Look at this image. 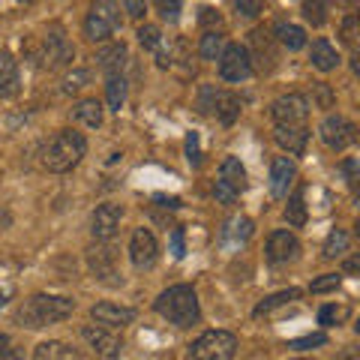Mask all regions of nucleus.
Segmentation results:
<instances>
[{
    "mask_svg": "<svg viewBox=\"0 0 360 360\" xmlns=\"http://www.w3.org/2000/svg\"><path fill=\"white\" fill-rule=\"evenodd\" d=\"M153 309L162 315L165 321H172L174 328H193L201 319L198 295L193 285H172L165 288L160 297L153 300Z\"/></svg>",
    "mask_w": 360,
    "mask_h": 360,
    "instance_id": "1",
    "label": "nucleus"
},
{
    "mask_svg": "<svg viewBox=\"0 0 360 360\" xmlns=\"http://www.w3.org/2000/svg\"><path fill=\"white\" fill-rule=\"evenodd\" d=\"M72 309H75L72 297H63V295H33L25 307L18 309V321H21V328L39 330V328H49V324H58L63 319H70Z\"/></svg>",
    "mask_w": 360,
    "mask_h": 360,
    "instance_id": "2",
    "label": "nucleus"
},
{
    "mask_svg": "<svg viewBox=\"0 0 360 360\" xmlns=\"http://www.w3.org/2000/svg\"><path fill=\"white\" fill-rule=\"evenodd\" d=\"M87 153V139L75 129H60L54 139L45 144L42 150V165L54 174H66L82 162V156Z\"/></svg>",
    "mask_w": 360,
    "mask_h": 360,
    "instance_id": "3",
    "label": "nucleus"
},
{
    "mask_svg": "<svg viewBox=\"0 0 360 360\" xmlns=\"http://www.w3.org/2000/svg\"><path fill=\"white\" fill-rule=\"evenodd\" d=\"M117 27H120V9L115 6V0H94L84 18V37L90 42H105Z\"/></svg>",
    "mask_w": 360,
    "mask_h": 360,
    "instance_id": "4",
    "label": "nucleus"
},
{
    "mask_svg": "<svg viewBox=\"0 0 360 360\" xmlns=\"http://www.w3.org/2000/svg\"><path fill=\"white\" fill-rule=\"evenodd\" d=\"M238 354V340L229 330H207L189 345V360H231Z\"/></svg>",
    "mask_w": 360,
    "mask_h": 360,
    "instance_id": "5",
    "label": "nucleus"
},
{
    "mask_svg": "<svg viewBox=\"0 0 360 360\" xmlns=\"http://www.w3.org/2000/svg\"><path fill=\"white\" fill-rule=\"evenodd\" d=\"M252 75V60L243 45H225L219 54V78L231 84H240Z\"/></svg>",
    "mask_w": 360,
    "mask_h": 360,
    "instance_id": "6",
    "label": "nucleus"
},
{
    "mask_svg": "<svg viewBox=\"0 0 360 360\" xmlns=\"http://www.w3.org/2000/svg\"><path fill=\"white\" fill-rule=\"evenodd\" d=\"M319 135H321V141L328 144L330 150H345V148H352V144L357 141V129H354V123L352 120H345L342 115H328L321 120V127H319Z\"/></svg>",
    "mask_w": 360,
    "mask_h": 360,
    "instance_id": "7",
    "label": "nucleus"
},
{
    "mask_svg": "<svg viewBox=\"0 0 360 360\" xmlns=\"http://www.w3.org/2000/svg\"><path fill=\"white\" fill-rule=\"evenodd\" d=\"M270 115H274L276 127H307L309 103L300 94H288V96H279L270 105Z\"/></svg>",
    "mask_w": 360,
    "mask_h": 360,
    "instance_id": "8",
    "label": "nucleus"
},
{
    "mask_svg": "<svg viewBox=\"0 0 360 360\" xmlns=\"http://www.w3.org/2000/svg\"><path fill=\"white\" fill-rule=\"evenodd\" d=\"M129 258L139 270H150L160 258V243H156L150 229H135L129 240Z\"/></svg>",
    "mask_w": 360,
    "mask_h": 360,
    "instance_id": "9",
    "label": "nucleus"
},
{
    "mask_svg": "<svg viewBox=\"0 0 360 360\" xmlns=\"http://www.w3.org/2000/svg\"><path fill=\"white\" fill-rule=\"evenodd\" d=\"M72 58H75V49L66 39L63 27H51L49 37H45V63H49V70H60V66L72 63Z\"/></svg>",
    "mask_w": 360,
    "mask_h": 360,
    "instance_id": "10",
    "label": "nucleus"
},
{
    "mask_svg": "<svg viewBox=\"0 0 360 360\" xmlns=\"http://www.w3.org/2000/svg\"><path fill=\"white\" fill-rule=\"evenodd\" d=\"M82 336H84L87 345L94 348V352H96L99 357H105V360L120 357L123 342H120L117 336L111 333L108 328H99V324H84V328H82Z\"/></svg>",
    "mask_w": 360,
    "mask_h": 360,
    "instance_id": "11",
    "label": "nucleus"
},
{
    "mask_svg": "<svg viewBox=\"0 0 360 360\" xmlns=\"http://www.w3.org/2000/svg\"><path fill=\"white\" fill-rule=\"evenodd\" d=\"M300 255V243L291 231H274L267 240V262L270 264H285V262H295Z\"/></svg>",
    "mask_w": 360,
    "mask_h": 360,
    "instance_id": "12",
    "label": "nucleus"
},
{
    "mask_svg": "<svg viewBox=\"0 0 360 360\" xmlns=\"http://www.w3.org/2000/svg\"><path fill=\"white\" fill-rule=\"evenodd\" d=\"M250 45H252V51H250V60L258 63V70L262 72H270L276 66V49H274V37L264 30V27H255L250 33Z\"/></svg>",
    "mask_w": 360,
    "mask_h": 360,
    "instance_id": "13",
    "label": "nucleus"
},
{
    "mask_svg": "<svg viewBox=\"0 0 360 360\" xmlns=\"http://www.w3.org/2000/svg\"><path fill=\"white\" fill-rule=\"evenodd\" d=\"M90 315H94V321L99 324V328H127V324L135 321V309L132 307H117V303H96L94 309H90Z\"/></svg>",
    "mask_w": 360,
    "mask_h": 360,
    "instance_id": "14",
    "label": "nucleus"
},
{
    "mask_svg": "<svg viewBox=\"0 0 360 360\" xmlns=\"http://www.w3.org/2000/svg\"><path fill=\"white\" fill-rule=\"evenodd\" d=\"M120 219H123L120 205H99L94 210V219H90V231H94L96 240H108L120 229Z\"/></svg>",
    "mask_w": 360,
    "mask_h": 360,
    "instance_id": "15",
    "label": "nucleus"
},
{
    "mask_svg": "<svg viewBox=\"0 0 360 360\" xmlns=\"http://www.w3.org/2000/svg\"><path fill=\"white\" fill-rule=\"evenodd\" d=\"M297 177V165L288 160V156H276L274 162H270V195L274 198H285L291 184H295Z\"/></svg>",
    "mask_w": 360,
    "mask_h": 360,
    "instance_id": "16",
    "label": "nucleus"
},
{
    "mask_svg": "<svg viewBox=\"0 0 360 360\" xmlns=\"http://www.w3.org/2000/svg\"><path fill=\"white\" fill-rule=\"evenodd\" d=\"M21 90V75H18V63L9 51L0 49V99H13Z\"/></svg>",
    "mask_w": 360,
    "mask_h": 360,
    "instance_id": "17",
    "label": "nucleus"
},
{
    "mask_svg": "<svg viewBox=\"0 0 360 360\" xmlns=\"http://www.w3.org/2000/svg\"><path fill=\"white\" fill-rule=\"evenodd\" d=\"M115 250L111 246H94V250H87V264L94 270V276L99 279H111L117 276V267H115Z\"/></svg>",
    "mask_w": 360,
    "mask_h": 360,
    "instance_id": "18",
    "label": "nucleus"
},
{
    "mask_svg": "<svg viewBox=\"0 0 360 360\" xmlns=\"http://www.w3.org/2000/svg\"><path fill=\"white\" fill-rule=\"evenodd\" d=\"M309 60L319 72H333L340 66V51L330 39H315L312 42V51H309Z\"/></svg>",
    "mask_w": 360,
    "mask_h": 360,
    "instance_id": "19",
    "label": "nucleus"
},
{
    "mask_svg": "<svg viewBox=\"0 0 360 360\" xmlns=\"http://www.w3.org/2000/svg\"><path fill=\"white\" fill-rule=\"evenodd\" d=\"M96 60H99V70H103L105 75H120V70L127 66V45L123 42L105 45V49H99Z\"/></svg>",
    "mask_w": 360,
    "mask_h": 360,
    "instance_id": "20",
    "label": "nucleus"
},
{
    "mask_svg": "<svg viewBox=\"0 0 360 360\" xmlns=\"http://www.w3.org/2000/svg\"><path fill=\"white\" fill-rule=\"evenodd\" d=\"M219 184L234 189L238 195L246 189V168L240 165L238 156H225V160H222V165H219Z\"/></svg>",
    "mask_w": 360,
    "mask_h": 360,
    "instance_id": "21",
    "label": "nucleus"
},
{
    "mask_svg": "<svg viewBox=\"0 0 360 360\" xmlns=\"http://www.w3.org/2000/svg\"><path fill=\"white\" fill-rule=\"evenodd\" d=\"M276 141L283 144L288 153H303L307 148V139H309V129L307 127H276Z\"/></svg>",
    "mask_w": 360,
    "mask_h": 360,
    "instance_id": "22",
    "label": "nucleus"
},
{
    "mask_svg": "<svg viewBox=\"0 0 360 360\" xmlns=\"http://www.w3.org/2000/svg\"><path fill=\"white\" fill-rule=\"evenodd\" d=\"M252 238V219H246V217H231L229 222H225V229H222V240L225 243H231V246H240Z\"/></svg>",
    "mask_w": 360,
    "mask_h": 360,
    "instance_id": "23",
    "label": "nucleus"
},
{
    "mask_svg": "<svg viewBox=\"0 0 360 360\" xmlns=\"http://www.w3.org/2000/svg\"><path fill=\"white\" fill-rule=\"evenodd\" d=\"M33 360H78V352H72L66 342H39L37 348H33Z\"/></svg>",
    "mask_w": 360,
    "mask_h": 360,
    "instance_id": "24",
    "label": "nucleus"
},
{
    "mask_svg": "<svg viewBox=\"0 0 360 360\" xmlns=\"http://www.w3.org/2000/svg\"><path fill=\"white\" fill-rule=\"evenodd\" d=\"M213 108H217L219 123L231 127V123L238 120V115H240V96L238 94H217V103H213Z\"/></svg>",
    "mask_w": 360,
    "mask_h": 360,
    "instance_id": "25",
    "label": "nucleus"
},
{
    "mask_svg": "<svg viewBox=\"0 0 360 360\" xmlns=\"http://www.w3.org/2000/svg\"><path fill=\"white\" fill-rule=\"evenodd\" d=\"M72 115H75L78 123H84V127H90V129L103 127V105H99V99H82Z\"/></svg>",
    "mask_w": 360,
    "mask_h": 360,
    "instance_id": "26",
    "label": "nucleus"
},
{
    "mask_svg": "<svg viewBox=\"0 0 360 360\" xmlns=\"http://www.w3.org/2000/svg\"><path fill=\"white\" fill-rule=\"evenodd\" d=\"M300 13H303V18H307L312 27H321L324 21H328V13H330V0H303Z\"/></svg>",
    "mask_w": 360,
    "mask_h": 360,
    "instance_id": "27",
    "label": "nucleus"
},
{
    "mask_svg": "<svg viewBox=\"0 0 360 360\" xmlns=\"http://www.w3.org/2000/svg\"><path fill=\"white\" fill-rule=\"evenodd\" d=\"M276 37H279V42H283L288 51H300L303 45H307V30L297 27V25H279Z\"/></svg>",
    "mask_w": 360,
    "mask_h": 360,
    "instance_id": "28",
    "label": "nucleus"
},
{
    "mask_svg": "<svg viewBox=\"0 0 360 360\" xmlns=\"http://www.w3.org/2000/svg\"><path fill=\"white\" fill-rule=\"evenodd\" d=\"M300 297V291L297 288H288V291H276V295H270V297H264L262 303L255 307V315H267V312H274L276 307H285V303H291V300H297Z\"/></svg>",
    "mask_w": 360,
    "mask_h": 360,
    "instance_id": "29",
    "label": "nucleus"
},
{
    "mask_svg": "<svg viewBox=\"0 0 360 360\" xmlns=\"http://www.w3.org/2000/svg\"><path fill=\"white\" fill-rule=\"evenodd\" d=\"M105 94H108V105L115 111H120L123 103H127V78H123V75H108Z\"/></svg>",
    "mask_w": 360,
    "mask_h": 360,
    "instance_id": "30",
    "label": "nucleus"
},
{
    "mask_svg": "<svg viewBox=\"0 0 360 360\" xmlns=\"http://www.w3.org/2000/svg\"><path fill=\"white\" fill-rule=\"evenodd\" d=\"M222 49H225V39H222V33H217V30H207L205 37H201V58L205 60H219V54H222Z\"/></svg>",
    "mask_w": 360,
    "mask_h": 360,
    "instance_id": "31",
    "label": "nucleus"
},
{
    "mask_svg": "<svg viewBox=\"0 0 360 360\" xmlns=\"http://www.w3.org/2000/svg\"><path fill=\"white\" fill-rule=\"evenodd\" d=\"M348 234L342 231V229H333L330 234H328V240H324V258H340V255H345L348 252Z\"/></svg>",
    "mask_w": 360,
    "mask_h": 360,
    "instance_id": "32",
    "label": "nucleus"
},
{
    "mask_svg": "<svg viewBox=\"0 0 360 360\" xmlns=\"http://www.w3.org/2000/svg\"><path fill=\"white\" fill-rule=\"evenodd\" d=\"M285 222L300 229V225H307V205H303V193H295L288 198L285 205Z\"/></svg>",
    "mask_w": 360,
    "mask_h": 360,
    "instance_id": "33",
    "label": "nucleus"
},
{
    "mask_svg": "<svg viewBox=\"0 0 360 360\" xmlns=\"http://www.w3.org/2000/svg\"><path fill=\"white\" fill-rule=\"evenodd\" d=\"M139 42L144 45V49H150V51H160V45H162V37H160V27H153V25H141L139 27Z\"/></svg>",
    "mask_w": 360,
    "mask_h": 360,
    "instance_id": "34",
    "label": "nucleus"
},
{
    "mask_svg": "<svg viewBox=\"0 0 360 360\" xmlns=\"http://www.w3.org/2000/svg\"><path fill=\"white\" fill-rule=\"evenodd\" d=\"M90 82V72L87 70H72L70 75L63 78V94H78L84 84Z\"/></svg>",
    "mask_w": 360,
    "mask_h": 360,
    "instance_id": "35",
    "label": "nucleus"
},
{
    "mask_svg": "<svg viewBox=\"0 0 360 360\" xmlns=\"http://www.w3.org/2000/svg\"><path fill=\"white\" fill-rule=\"evenodd\" d=\"M319 345H328V336L324 333H309V336H300V340L288 342V348H295V352H307V348H319Z\"/></svg>",
    "mask_w": 360,
    "mask_h": 360,
    "instance_id": "36",
    "label": "nucleus"
},
{
    "mask_svg": "<svg viewBox=\"0 0 360 360\" xmlns=\"http://www.w3.org/2000/svg\"><path fill=\"white\" fill-rule=\"evenodd\" d=\"M340 283H342L340 274H324L321 279H312V295H321V291H333V288H340Z\"/></svg>",
    "mask_w": 360,
    "mask_h": 360,
    "instance_id": "37",
    "label": "nucleus"
},
{
    "mask_svg": "<svg viewBox=\"0 0 360 360\" xmlns=\"http://www.w3.org/2000/svg\"><path fill=\"white\" fill-rule=\"evenodd\" d=\"M217 94L219 90L213 84H205L201 87V96H198V111L201 115H207V111H213V103H217Z\"/></svg>",
    "mask_w": 360,
    "mask_h": 360,
    "instance_id": "38",
    "label": "nucleus"
},
{
    "mask_svg": "<svg viewBox=\"0 0 360 360\" xmlns=\"http://www.w3.org/2000/svg\"><path fill=\"white\" fill-rule=\"evenodd\" d=\"M186 160L193 168L201 165V148H198V132H189L186 135Z\"/></svg>",
    "mask_w": 360,
    "mask_h": 360,
    "instance_id": "39",
    "label": "nucleus"
},
{
    "mask_svg": "<svg viewBox=\"0 0 360 360\" xmlns=\"http://www.w3.org/2000/svg\"><path fill=\"white\" fill-rule=\"evenodd\" d=\"M234 9L243 18H255V15H262V0H234Z\"/></svg>",
    "mask_w": 360,
    "mask_h": 360,
    "instance_id": "40",
    "label": "nucleus"
},
{
    "mask_svg": "<svg viewBox=\"0 0 360 360\" xmlns=\"http://www.w3.org/2000/svg\"><path fill=\"white\" fill-rule=\"evenodd\" d=\"M342 42L348 45V49H354L357 45V15H348L342 21Z\"/></svg>",
    "mask_w": 360,
    "mask_h": 360,
    "instance_id": "41",
    "label": "nucleus"
},
{
    "mask_svg": "<svg viewBox=\"0 0 360 360\" xmlns=\"http://www.w3.org/2000/svg\"><path fill=\"white\" fill-rule=\"evenodd\" d=\"M342 315H345V312H342L340 307H321V312H319V321L324 324V328H333V324L340 321Z\"/></svg>",
    "mask_w": 360,
    "mask_h": 360,
    "instance_id": "42",
    "label": "nucleus"
},
{
    "mask_svg": "<svg viewBox=\"0 0 360 360\" xmlns=\"http://www.w3.org/2000/svg\"><path fill=\"white\" fill-rule=\"evenodd\" d=\"M156 4H160L165 21H177V15H180V0H156Z\"/></svg>",
    "mask_w": 360,
    "mask_h": 360,
    "instance_id": "43",
    "label": "nucleus"
},
{
    "mask_svg": "<svg viewBox=\"0 0 360 360\" xmlns=\"http://www.w3.org/2000/svg\"><path fill=\"white\" fill-rule=\"evenodd\" d=\"M123 9L132 15V18H144V13H148V6H144V0H120Z\"/></svg>",
    "mask_w": 360,
    "mask_h": 360,
    "instance_id": "44",
    "label": "nucleus"
},
{
    "mask_svg": "<svg viewBox=\"0 0 360 360\" xmlns=\"http://www.w3.org/2000/svg\"><path fill=\"white\" fill-rule=\"evenodd\" d=\"M315 96H319V105H321V108H333V94H330L328 84H319V87H315Z\"/></svg>",
    "mask_w": 360,
    "mask_h": 360,
    "instance_id": "45",
    "label": "nucleus"
},
{
    "mask_svg": "<svg viewBox=\"0 0 360 360\" xmlns=\"http://www.w3.org/2000/svg\"><path fill=\"white\" fill-rule=\"evenodd\" d=\"M172 252H174V258H184V231L180 229H174V234H172Z\"/></svg>",
    "mask_w": 360,
    "mask_h": 360,
    "instance_id": "46",
    "label": "nucleus"
},
{
    "mask_svg": "<svg viewBox=\"0 0 360 360\" xmlns=\"http://www.w3.org/2000/svg\"><path fill=\"white\" fill-rule=\"evenodd\" d=\"M153 201L160 207H168V210H177L180 207V198H174V195H153Z\"/></svg>",
    "mask_w": 360,
    "mask_h": 360,
    "instance_id": "47",
    "label": "nucleus"
},
{
    "mask_svg": "<svg viewBox=\"0 0 360 360\" xmlns=\"http://www.w3.org/2000/svg\"><path fill=\"white\" fill-rule=\"evenodd\" d=\"M342 172L348 177V184H354V174H357V160H345L342 162Z\"/></svg>",
    "mask_w": 360,
    "mask_h": 360,
    "instance_id": "48",
    "label": "nucleus"
},
{
    "mask_svg": "<svg viewBox=\"0 0 360 360\" xmlns=\"http://www.w3.org/2000/svg\"><path fill=\"white\" fill-rule=\"evenodd\" d=\"M9 225H13V213H9L6 207H0V231H6Z\"/></svg>",
    "mask_w": 360,
    "mask_h": 360,
    "instance_id": "49",
    "label": "nucleus"
},
{
    "mask_svg": "<svg viewBox=\"0 0 360 360\" xmlns=\"http://www.w3.org/2000/svg\"><path fill=\"white\" fill-rule=\"evenodd\" d=\"M9 345H13V340H9L6 333H0V360H4V354L9 352Z\"/></svg>",
    "mask_w": 360,
    "mask_h": 360,
    "instance_id": "50",
    "label": "nucleus"
},
{
    "mask_svg": "<svg viewBox=\"0 0 360 360\" xmlns=\"http://www.w3.org/2000/svg\"><path fill=\"white\" fill-rule=\"evenodd\" d=\"M213 18H217V21H219V15H217V9H210V6H205V9H201V21H213Z\"/></svg>",
    "mask_w": 360,
    "mask_h": 360,
    "instance_id": "51",
    "label": "nucleus"
},
{
    "mask_svg": "<svg viewBox=\"0 0 360 360\" xmlns=\"http://www.w3.org/2000/svg\"><path fill=\"white\" fill-rule=\"evenodd\" d=\"M4 360H25V357H21V352H13V348H9V352L4 354Z\"/></svg>",
    "mask_w": 360,
    "mask_h": 360,
    "instance_id": "52",
    "label": "nucleus"
},
{
    "mask_svg": "<svg viewBox=\"0 0 360 360\" xmlns=\"http://www.w3.org/2000/svg\"><path fill=\"white\" fill-rule=\"evenodd\" d=\"M345 270H348V274H354V270H357V258H352V262H345Z\"/></svg>",
    "mask_w": 360,
    "mask_h": 360,
    "instance_id": "53",
    "label": "nucleus"
},
{
    "mask_svg": "<svg viewBox=\"0 0 360 360\" xmlns=\"http://www.w3.org/2000/svg\"><path fill=\"white\" fill-rule=\"evenodd\" d=\"M297 360H307V357H297Z\"/></svg>",
    "mask_w": 360,
    "mask_h": 360,
    "instance_id": "54",
    "label": "nucleus"
},
{
    "mask_svg": "<svg viewBox=\"0 0 360 360\" xmlns=\"http://www.w3.org/2000/svg\"><path fill=\"white\" fill-rule=\"evenodd\" d=\"M0 177H4V172H0Z\"/></svg>",
    "mask_w": 360,
    "mask_h": 360,
    "instance_id": "55",
    "label": "nucleus"
}]
</instances>
